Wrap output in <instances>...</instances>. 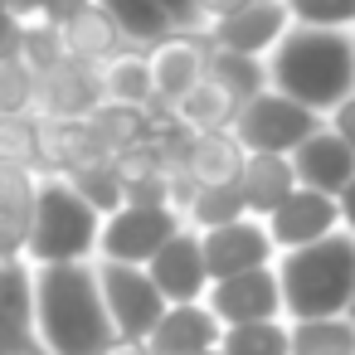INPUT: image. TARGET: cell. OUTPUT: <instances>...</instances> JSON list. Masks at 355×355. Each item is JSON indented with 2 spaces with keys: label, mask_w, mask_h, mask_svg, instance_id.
<instances>
[{
  "label": "cell",
  "mask_w": 355,
  "mask_h": 355,
  "mask_svg": "<svg viewBox=\"0 0 355 355\" xmlns=\"http://www.w3.org/2000/svg\"><path fill=\"white\" fill-rule=\"evenodd\" d=\"M0 171L40 175V117L35 112H0Z\"/></svg>",
  "instance_id": "f1b7e54d"
},
{
  "label": "cell",
  "mask_w": 355,
  "mask_h": 355,
  "mask_svg": "<svg viewBox=\"0 0 355 355\" xmlns=\"http://www.w3.org/2000/svg\"><path fill=\"white\" fill-rule=\"evenodd\" d=\"M282 287V316L287 321H321V316H350L355 306V239L326 234L321 243L277 253L272 263Z\"/></svg>",
  "instance_id": "3957f363"
},
{
  "label": "cell",
  "mask_w": 355,
  "mask_h": 355,
  "mask_svg": "<svg viewBox=\"0 0 355 355\" xmlns=\"http://www.w3.org/2000/svg\"><path fill=\"white\" fill-rule=\"evenodd\" d=\"M15 59H20L30 73H44V69L64 64L69 54H64V40H59V25H54V20H25V25H20V49H15Z\"/></svg>",
  "instance_id": "d6a6232c"
},
{
  "label": "cell",
  "mask_w": 355,
  "mask_h": 355,
  "mask_svg": "<svg viewBox=\"0 0 355 355\" xmlns=\"http://www.w3.org/2000/svg\"><path fill=\"white\" fill-rule=\"evenodd\" d=\"M98 83H103V98H107V103H127V107H151V103H156L151 59H146V49H137V44L117 49V54L98 69Z\"/></svg>",
  "instance_id": "7402d4cb"
},
{
  "label": "cell",
  "mask_w": 355,
  "mask_h": 355,
  "mask_svg": "<svg viewBox=\"0 0 355 355\" xmlns=\"http://www.w3.org/2000/svg\"><path fill=\"white\" fill-rule=\"evenodd\" d=\"M161 15L171 20V30H200L205 25V10H200V0H156Z\"/></svg>",
  "instance_id": "8d00e7d4"
},
{
  "label": "cell",
  "mask_w": 355,
  "mask_h": 355,
  "mask_svg": "<svg viewBox=\"0 0 355 355\" xmlns=\"http://www.w3.org/2000/svg\"><path fill=\"white\" fill-rule=\"evenodd\" d=\"M219 336L224 326L214 321V311L205 302H190V306H166L141 345L146 355H200V350H214Z\"/></svg>",
  "instance_id": "2e32d148"
},
{
  "label": "cell",
  "mask_w": 355,
  "mask_h": 355,
  "mask_svg": "<svg viewBox=\"0 0 355 355\" xmlns=\"http://www.w3.org/2000/svg\"><path fill=\"white\" fill-rule=\"evenodd\" d=\"M200 30H205L209 49H229V54L268 59L272 44L292 30V20H287V6H282V0H243V6H234V10L209 15Z\"/></svg>",
  "instance_id": "ba28073f"
},
{
  "label": "cell",
  "mask_w": 355,
  "mask_h": 355,
  "mask_svg": "<svg viewBox=\"0 0 355 355\" xmlns=\"http://www.w3.org/2000/svg\"><path fill=\"white\" fill-rule=\"evenodd\" d=\"M287 20L302 30H350L355 25V0H282Z\"/></svg>",
  "instance_id": "836d02e7"
},
{
  "label": "cell",
  "mask_w": 355,
  "mask_h": 355,
  "mask_svg": "<svg viewBox=\"0 0 355 355\" xmlns=\"http://www.w3.org/2000/svg\"><path fill=\"white\" fill-rule=\"evenodd\" d=\"M345 35H350V49H355V25H350V30H345Z\"/></svg>",
  "instance_id": "f6af8a7d"
},
{
  "label": "cell",
  "mask_w": 355,
  "mask_h": 355,
  "mask_svg": "<svg viewBox=\"0 0 355 355\" xmlns=\"http://www.w3.org/2000/svg\"><path fill=\"white\" fill-rule=\"evenodd\" d=\"M219 350H224V355H292V326H287V321L224 326Z\"/></svg>",
  "instance_id": "1f68e13d"
},
{
  "label": "cell",
  "mask_w": 355,
  "mask_h": 355,
  "mask_svg": "<svg viewBox=\"0 0 355 355\" xmlns=\"http://www.w3.org/2000/svg\"><path fill=\"white\" fill-rule=\"evenodd\" d=\"M180 219H185V229L209 234V229H224V224L243 219V200H239L234 185H195V195L185 200Z\"/></svg>",
  "instance_id": "83f0119b"
},
{
  "label": "cell",
  "mask_w": 355,
  "mask_h": 355,
  "mask_svg": "<svg viewBox=\"0 0 355 355\" xmlns=\"http://www.w3.org/2000/svg\"><path fill=\"white\" fill-rule=\"evenodd\" d=\"M35 272V345L40 355H98L112 340V321L98 292L93 263H54Z\"/></svg>",
  "instance_id": "6da1fadb"
},
{
  "label": "cell",
  "mask_w": 355,
  "mask_h": 355,
  "mask_svg": "<svg viewBox=\"0 0 355 355\" xmlns=\"http://www.w3.org/2000/svg\"><path fill=\"white\" fill-rule=\"evenodd\" d=\"M35 190H40L35 171H6V185H0V263L25 258V239H30V219H35Z\"/></svg>",
  "instance_id": "44dd1931"
},
{
  "label": "cell",
  "mask_w": 355,
  "mask_h": 355,
  "mask_svg": "<svg viewBox=\"0 0 355 355\" xmlns=\"http://www.w3.org/2000/svg\"><path fill=\"white\" fill-rule=\"evenodd\" d=\"M98 214H112V209H122V200H127V185H122V175L112 171V161L107 156H98V161H83V166H73L69 175H64Z\"/></svg>",
  "instance_id": "4dcf8cb0"
},
{
  "label": "cell",
  "mask_w": 355,
  "mask_h": 355,
  "mask_svg": "<svg viewBox=\"0 0 355 355\" xmlns=\"http://www.w3.org/2000/svg\"><path fill=\"white\" fill-rule=\"evenodd\" d=\"M0 340L6 350L35 345V272L25 258L0 263Z\"/></svg>",
  "instance_id": "d6986e66"
},
{
  "label": "cell",
  "mask_w": 355,
  "mask_h": 355,
  "mask_svg": "<svg viewBox=\"0 0 355 355\" xmlns=\"http://www.w3.org/2000/svg\"><path fill=\"white\" fill-rule=\"evenodd\" d=\"M112 171L122 175V185H141V180H161V175H166V166H161L151 137L137 141V146H127V151H117V156H112Z\"/></svg>",
  "instance_id": "d590c367"
},
{
  "label": "cell",
  "mask_w": 355,
  "mask_h": 355,
  "mask_svg": "<svg viewBox=\"0 0 355 355\" xmlns=\"http://www.w3.org/2000/svg\"><path fill=\"white\" fill-rule=\"evenodd\" d=\"M6 355H40V345H20V350H6Z\"/></svg>",
  "instance_id": "7bdbcfd3"
},
{
  "label": "cell",
  "mask_w": 355,
  "mask_h": 355,
  "mask_svg": "<svg viewBox=\"0 0 355 355\" xmlns=\"http://www.w3.org/2000/svg\"><path fill=\"white\" fill-rule=\"evenodd\" d=\"M200 253H205L209 282L239 277V272H253V268H272V258H277V248H272L263 219H253V214H243V219H234V224H224V229L200 234Z\"/></svg>",
  "instance_id": "8fae6325"
},
{
  "label": "cell",
  "mask_w": 355,
  "mask_h": 355,
  "mask_svg": "<svg viewBox=\"0 0 355 355\" xmlns=\"http://www.w3.org/2000/svg\"><path fill=\"white\" fill-rule=\"evenodd\" d=\"M239 98L234 93H224L214 78H205V83H195L175 107H171V117L190 132V137H205V132H234V117H239Z\"/></svg>",
  "instance_id": "603a6c76"
},
{
  "label": "cell",
  "mask_w": 355,
  "mask_h": 355,
  "mask_svg": "<svg viewBox=\"0 0 355 355\" xmlns=\"http://www.w3.org/2000/svg\"><path fill=\"white\" fill-rule=\"evenodd\" d=\"M0 355H6V340H0Z\"/></svg>",
  "instance_id": "7dc6e473"
},
{
  "label": "cell",
  "mask_w": 355,
  "mask_h": 355,
  "mask_svg": "<svg viewBox=\"0 0 355 355\" xmlns=\"http://www.w3.org/2000/svg\"><path fill=\"white\" fill-rule=\"evenodd\" d=\"M287 326H292V355H355V316H321Z\"/></svg>",
  "instance_id": "4316f807"
},
{
  "label": "cell",
  "mask_w": 355,
  "mask_h": 355,
  "mask_svg": "<svg viewBox=\"0 0 355 355\" xmlns=\"http://www.w3.org/2000/svg\"><path fill=\"white\" fill-rule=\"evenodd\" d=\"M103 103L98 69H83L73 59L35 73V117H88Z\"/></svg>",
  "instance_id": "9a60e30c"
},
{
  "label": "cell",
  "mask_w": 355,
  "mask_h": 355,
  "mask_svg": "<svg viewBox=\"0 0 355 355\" xmlns=\"http://www.w3.org/2000/svg\"><path fill=\"white\" fill-rule=\"evenodd\" d=\"M326 127H331V132L355 151V93H350V98H340V103L326 112Z\"/></svg>",
  "instance_id": "74e56055"
},
{
  "label": "cell",
  "mask_w": 355,
  "mask_h": 355,
  "mask_svg": "<svg viewBox=\"0 0 355 355\" xmlns=\"http://www.w3.org/2000/svg\"><path fill=\"white\" fill-rule=\"evenodd\" d=\"M15 49H20V20L0 10V59H15Z\"/></svg>",
  "instance_id": "f35d334b"
},
{
  "label": "cell",
  "mask_w": 355,
  "mask_h": 355,
  "mask_svg": "<svg viewBox=\"0 0 355 355\" xmlns=\"http://www.w3.org/2000/svg\"><path fill=\"white\" fill-rule=\"evenodd\" d=\"M234 190L243 200V214L253 219H268L292 190H297V175H292V161L287 156H268V151H248L239 175H234Z\"/></svg>",
  "instance_id": "ac0fdd59"
},
{
  "label": "cell",
  "mask_w": 355,
  "mask_h": 355,
  "mask_svg": "<svg viewBox=\"0 0 355 355\" xmlns=\"http://www.w3.org/2000/svg\"><path fill=\"white\" fill-rule=\"evenodd\" d=\"M0 185H6V171H0Z\"/></svg>",
  "instance_id": "bcb514c9"
},
{
  "label": "cell",
  "mask_w": 355,
  "mask_h": 355,
  "mask_svg": "<svg viewBox=\"0 0 355 355\" xmlns=\"http://www.w3.org/2000/svg\"><path fill=\"white\" fill-rule=\"evenodd\" d=\"M292 175H297V190H316V195H340L345 185H350V175H355V151L321 122L292 156Z\"/></svg>",
  "instance_id": "5bb4252c"
},
{
  "label": "cell",
  "mask_w": 355,
  "mask_h": 355,
  "mask_svg": "<svg viewBox=\"0 0 355 355\" xmlns=\"http://www.w3.org/2000/svg\"><path fill=\"white\" fill-rule=\"evenodd\" d=\"M93 272H98V292H103L112 336H122V340H146L151 326H156L161 311H166V302H161L156 282L146 277V268H132V263H93Z\"/></svg>",
  "instance_id": "8992f818"
},
{
  "label": "cell",
  "mask_w": 355,
  "mask_h": 355,
  "mask_svg": "<svg viewBox=\"0 0 355 355\" xmlns=\"http://www.w3.org/2000/svg\"><path fill=\"white\" fill-rule=\"evenodd\" d=\"M151 59V88H156V103L161 107H175L195 83H205V69H209V40L205 30H171L161 44L146 49Z\"/></svg>",
  "instance_id": "30bf717a"
},
{
  "label": "cell",
  "mask_w": 355,
  "mask_h": 355,
  "mask_svg": "<svg viewBox=\"0 0 355 355\" xmlns=\"http://www.w3.org/2000/svg\"><path fill=\"white\" fill-rule=\"evenodd\" d=\"M263 64H268V88L302 103L316 117H326L340 98L355 93V49H350L345 30L292 25Z\"/></svg>",
  "instance_id": "7a4b0ae2"
},
{
  "label": "cell",
  "mask_w": 355,
  "mask_h": 355,
  "mask_svg": "<svg viewBox=\"0 0 355 355\" xmlns=\"http://www.w3.org/2000/svg\"><path fill=\"white\" fill-rule=\"evenodd\" d=\"M6 10L25 25V20H44V0H6Z\"/></svg>",
  "instance_id": "60d3db41"
},
{
  "label": "cell",
  "mask_w": 355,
  "mask_h": 355,
  "mask_svg": "<svg viewBox=\"0 0 355 355\" xmlns=\"http://www.w3.org/2000/svg\"><path fill=\"white\" fill-rule=\"evenodd\" d=\"M350 316H355V306H350Z\"/></svg>",
  "instance_id": "c3c4849f"
},
{
  "label": "cell",
  "mask_w": 355,
  "mask_h": 355,
  "mask_svg": "<svg viewBox=\"0 0 355 355\" xmlns=\"http://www.w3.org/2000/svg\"><path fill=\"white\" fill-rule=\"evenodd\" d=\"M277 263V258H272ZM205 306L219 326H248V321H287L282 316V287L272 268H253L239 277H219L205 292Z\"/></svg>",
  "instance_id": "9c48e42d"
},
{
  "label": "cell",
  "mask_w": 355,
  "mask_h": 355,
  "mask_svg": "<svg viewBox=\"0 0 355 355\" xmlns=\"http://www.w3.org/2000/svg\"><path fill=\"white\" fill-rule=\"evenodd\" d=\"M243 146L234 132H205L190 141V161H185V175L195 185H234L239 166H243Z\"/></svg>",
  "instance_id": "d4e9b609"
},
{
  "label": "cell",
  "mask_w": 355,
  "mask_h": 355,
  "mask_svg": "<svg viewBox=\"0 0 355 355\" xmlns=\"http://www.w3.org/2000/svg\"><path fill=\"white\" fill-rule=\"evenodd\" d=\"M326 117H316V112H306L302 103H292V98H282V93H272V88H263L258 98H248L243 107H239V117H234V137H239V146L243 151H268V156H292L316 127H321Z\"/></svg>",
  "instance_id": "5b68a950"
},
{
  "label": "cell",
  "mask_w": 355,
  "mask_h": 355,
  "mask_svg": "<svg viewBox=\"0 0 355 355\" xmlns=\"http://www.w3.org/2000/svg\"><path fill=\"white\" fill-rule=\"evenodd\" d=\"M268 239L277 253H292V248H306V243H321L326 234L340 229V214H336V200L331 195H316V190H292L268 219H263Z\"/></svg>",
  "instance_id": "4fadbf2b"
},
{
  "label": "cell",
  "mask_w": 355,
  "mask_h": 355,
  "mask_svg": "<svg viewBox=\"0 0 355 355\" xmlns=\"http://www.w3.org/2000/svg\"><path fill=\"white\" fill-rule=\"evenodd\" d=\"M0 112H35V73L20 59H0Z\"/></svg>",
  "instance_id": "e575fe53"
},
{
  "label": "cell",
  "mask_w": 355,
  "mask_h": 355,
  "mask_svg": "<svg viewBox=\"0 0 355 355\" xmlns=\"http://www.w3.org/2000/svg\"><path fill=\"white\" fill-rule=\"evenodd\" d=\"M205 78H214L224 93H234L239 103L258 98L268 88V64L263 59H248V54H229V49H209V69Z\"/></svg>",
  "instance_id": "f546056e"
},
{
  "label": "cell",
  "mask_w": 355,
  "mask_h": 355,
  "mask_svg": "<svg viewBox=\"0 0 355 355\" xmlns=\"http://www.w3.org/2000/svg\"><path fill=\"white\" fill-rule=\"evenodd\" d=\"M146 277L156 282V292H161L166 306L205 302V292H209V272H205L200 234H195V229H175V234L156 248V258L146 263Z\"/></svg>",
  "instance_id": "7c38bea8"
},
{
  "label": "cell",
  "mask_w": 355,
  "mask_h": 355,
  "mask_svg": "<svg viewBox=\"0 0 355 355\" xmlns=\"http://www.w3.org/2000/svg\"><path fill=\"white\" fill-rule=\"evenodd\" d=\"M59 40H64V54L83 69H103L117 49H127L122 30L112 25V15L98 6V0H83L78 10H69L59 20Z\"/></svg>",
  "instance_id": "e0dca14e"
},
{
  "label": "cell",
  "mask_w": 355,
  "mask_h": 355,
  "mask_svg": "<svg viewBox=\"0 0 355 355\" xmlns=\"http://www.w3.org/2000/svg\"><path fill=\"white\" fill-rule=\"evenodd\" d=\"M98 6L112 15V25L122 30V40L137 44V49H151V44H161L171 35V20L161 15L156 0H98Z\"/></svg>",
  "instance_id": "484cf974"
},
{
  "label": "cell",
  "mask_w": 355,
  "mask_h": 355,
  "mask_svg": "<svg viewBox=\"0 0 355 355\" xmlns=\"http://www.w3.org/2000/svg\"><path fill=\"white\" fill-rule=\"evenodd\" d=\"M98 229H103V214L64 175L40 171L35 219H30V239H25V263L30 268L93 263L98 258Z\"/></svg>",
  "instance_id": "277c9868"
},
{
  "label": "cell",
  "mask_w": 355,
  "mask_h": 355,
  "mask_svg": "<svg viewBox=\"0 0 355 355\" xmlns=\"http://www.w3.org/2000/svg\"><path fill=\"white\" fill-rule=\"evenodd\" d=\"M336 214H340V234L355 239V175H350V185L336 195Z\"/></svg>",
  "instance_id": "ab89813d"
},
{
  "label": "cell",
  "mask_w": 355,
  "mask_h": 355,
  "mask_svg": "<svg viewBox=\"0 0 355 355\" xmlns=\"http://www.w3.org/2000/svg\"><path fill=\"white\" fill-rule=\"evenodd\" d=\"M98 355H146V345H141V340H122V336H112Z\"/></svg>",
  "instance_id": "b9f144b4"
},
{
  "label": "cell",
  "mask_w": 355,
  "mask_h": 355,
  "mask_svg": "<svg viewBox=\"0 0 355 355\" xmlns=\"http://www.w3.org/2000/svg\"><path fill=\"white\" fill-rule=\"evenodd\" d=\"M98 141L88 132V117H40V171L69 175L83 161H98ZM112 161V156H107Z\"/></svg>",
  "instance_id": "ffe728a7"
},
{
  "label": "cell",
  "mask_w": 355,
  "mask_h": 355,
  "mask_svg": "<svg viewBox=\"0 0 355 355\" xmlns=\"http://www.w3.org/2000/svg\"><path fill=\"white\" fill-rule=\"evenodd\" d=\"M175 229H185V219L175 209H137V205H122V209L103 214L98 258L93 263H132V268H146L156 258V248Z\"/></svg>",
  "instance_id": "52a82bcc"
},
{
  "label": "cell",
  "mask_w": 355,
  "mask_h": 355,
  "mask_svg": "<svg viewBox=\"0 0 355 355\" xmlns=\"http://www.w3.org/2000/svg\"><path fill=\"white\" fill-rule=\"evenodd\" d=\"M200 355H224V350H219V345H214V350H200Z\"/></svg>",
  "instance_id": "ee69618b"
},
{
  "label": "cell",
  "mask_w": 355,
  "mask_h": 355,
  "mask_svg": "<svg viewBox=\"0 0 355 355\" xmlns=\"http://www.w3.org/2000/svg\"><path fill=\"white\" fill-rule=\"evenodd\" d=\"M88 132H93V141H98L103 156H117V151L146 141V137L156 132V122H151L146 107H127V103H107V98H103V103L88 112Z\"/></svg>",
  "instance_id": "cb8c5ba5"
}]
</instances>
